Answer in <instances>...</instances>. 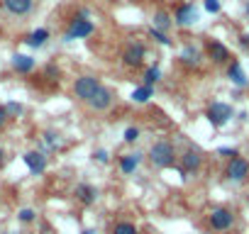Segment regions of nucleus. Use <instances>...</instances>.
Listing matches in <instances>:
<instances>
[{"instance_id": "nucleus-2", "label": "nucleus", "mask_w": 249, "mask_h": 234, "mask_svg": "<svg viewBox=\"0 0 249 234\" xmlns=\"http://www.w3.org/2000/svg\"><path fill=\"white\" fill-rule=\"evenodd\" d=\"M232 115H234V110H232V105H227V102H213V105L208 107V112H205L208 122H210L213 127H225V125L232 120Z\"/></svg>"}, {"instance_id": "nucleus-5", "label": "nucleus", "mask_w": 249, "mask_h": 234, "mask_svg": "<svg viewBox=\"0 0 249 234\" xmlns=\"http://www.w3.org/2000/svg\"><path fill=\"white\" fill-rule=\"evenodd\" d=\"M225 176H227L230 181H244V178L249 176V161L242 159V156L230 159V164H227V168H225Z\"/></svg>"}, {"instance_id": "nucleus-16", "label": "nucleus", "mask_w": 249, "mask_h": 234, "mask_svg": "<svg viewBox=\"0 0 249 234\" xmlns=\"http://www.w3.org/2000/svg\"><path fill=\"white\" fill-rule=\"evenodd\" d=\"M13 68H15L18 73H30V71L35 68V59L27 56V54H15V56H13Z\"/></svg>"}, {"instance_id": "nucleus-18", "label": "nucleus", "mask_w": 249, "mask_h": 234, "mask_svg": "<svg viewBox=\"0 0 249 234\" xmlns=\"http://www.w3.org/2000/svg\"><path fill=\"white\" fill-rule=\"evenodd\" d=\"M47 39H49V32L47 30H37V32H32V34H27V44L32 47V49H39V47H44L47 44Z\"/></svg>"}, {"instance_id": "nucleus-8", "label": "nucleus", "mask_w": 249, "mask_h": 234, "mask_svg": "<svg viewBox=\"0 0 249 234\" xmlns=\"http://www.w3.org/2000/svg\"><path fill=\"white\" fill-rule=\"evenodd\" d=\"M22 159H25L27 168H30L35 176H42V173L47 171V156H44L42 151H27Z\"/></svg>"}, {"instance_id": "nucleus-28", "label": "nucleus", "mask_w": 249, "mask_h": 234, "mask_svg": "<svg viewBox=\"0 0 249 234\" xmlns=\"http://www.w3.org/2000/svg\"><path fill=\"white\" fill-rule=\"evenodd\" d=\"M44 142H47V147L56 149V147H59V134H54V132H44Z\"/></svg>"}, {"instance_id": "nucleus-22", "label": "nucleus", "mask_w": 249, "mask_h": 234, "mask_svg": "<svg viewBox=\"0 0 249 234\" xmlns=\"http://www.w3.org/2000/svg\"><path fill=\"white\" fill-rule=\"evenodd\" d=\"M149 98H152V88H147V85L132 90V100H135V102H147Z\"/></svg>"}, {"instance_id": "nucleus-35", "label": "nucleus", "mask_w": 249, "mask_h": 234, "mask_svg": "<svg viewBox=\"0 0 249 234\" xmlns=\"http://www.w3.org/2000/svg\"><path fill=\"white\" fill-rule=\"evenodd\" d=\"M3 164H5V151L0 149V166H3Z\"/></svg>"}, {"instance_id": "nucleus-3", "label": "nucleus", "mask_w": 249, "mask_h": 234, "mask_svg": "<svg viewBox=\"0 0 249 234\" xmlns=\"http://www.w3.org/2000/svg\"><path fill=\"white\" fill-rule=\"evenodd\" d=\"M100 88V81L98 78H93V76H81V78H76V83H73V93H76V98L78 100H90L93 98V93Z\"/></svg>"}, {"instance_id": "nucleus-27", "label": "nucleus", "mask_w": 249, "mask_h": 234, "mask_svg": "<svg viewBox=\"0 0 249 234\" xmlns=\"http://www.w3.org/2000/svg\"><path fill=\"white\" fill-rule=\"evenodd\" d=\"M5 112H8V117L22 115V105H20V102H8V105H5Z\"/></svg>"}, {"instance_id": "nucleus-14", "label": "nucleus", "mask_w": 249, "mask_h": 234, "mask_svg": "<svg viewBox=\"0 0 249 234\" xmlns=\"http://www.w3.org/2000/svg\"><path fill=\"white\" fill-rule=\"evenodd\" d=\"M227 78L237 85V88H244L249 81H247V73H244V68H242V64L239 61H232L230 64V68H227Z\"/></svg>"}, {"instance_id": "nucleus-9", "label": "nucleus", "mask_w": 249, "mask_h": 234, "mask_svg": "<svg viewBox=\"0 0 249 234\" xmlns=\"http://www.w3.org/2000/svg\"><path fill=\"white\" fill-rule=\"evenodd\" d=\"M144 54H147V49H144V44H130L127 49H124V54H122V59H124V64L127 66H140L142 61H144Z\"/></svg>"}, {"instance_id": "nucleus-29", "label": "nucleus", "mask_w": 249, "mask_h": 234, "mask_svg": "<svg viewBox=\"0 0 249 234\" xmlns=\"http://www.w3.org/2000/svg\"><path fill=\"white\" fill-rule=\"evenodd\" d=\"M217 154H220V156H232V159H234V156H239V154H237V149H232V147H220V149H217Z\"/></svg>"}, {"instance_id": "nucleus-38", "label": "nucleus", "mask_w": 249, "mask_h": 234, "mask_svg": "<svg viewBox=\"0 0 249 234\" xmlns=\"http://www.w3.org/2000/svg\"><path fill=\"white\" fill-rule=\"evenodd\" d=\"M5 234H15V232H5Z\"/></svg>"}, {"instance_id": "nucleus-20", "label": "nucleus", "mask_w": 249, "mask_h": 234, "mask_svg": "<svg viewBox=\"0 0 249 234\" xmlns=\"http://www.w3.org/2000/svg\"><path fill=\"white\" fill-rule=\"evenodd\" d=\"M159 78H161V71H159V66H149V68H147V73H144V85H147V88H152V85H154Z\"/></svg>"}, {"instance_id": "nucleus-1", "label": "nucleus", "mask_w": 249, "mask_h": 234, "mask_svg": "<svg viewBox=\"0 0 249 234\" xmlns=\"http://www.w3.org/2000/svg\"><path fill=\"white\" fill-rule=\"evenodd\" d=\"M149 161H152V166H157V168H169V166H174V161H176L174 144H171V142H154L152 149H149Z\"/></svg>"}, {"instance_id": "nucleus-15", "label": "nucleus", "mask_w": 249, "mask_h": 234, "mask_svg": "<svg viewBox=\"0 0 249 234\" xmlns=\"http://www.w3.org/2000/svg\"><path fill=\"white\" fill-rule=\"evenodd\" d=\"M3 5L10 15H27L32 10V0H3Z\"/></svg>"}, {"instance_id": "nucleus-13", "label": "nucleus", "mask_w": 249, "mask_h": 234, "mask_svg": "<svg viewBox=\"0 0 249 234\" xmlns=\"http://www.w3.org/2000/svg\"><path fill=\"white\" fill-rule=\"evenodd\" d=\"M208 54H210V59H213L215 64H225V61L230 59L227 47H225L222 42H217V39H210V42H208Z\"/></svg>"}, {"instance_id": "nucleus-6", "label": "nucleus", "mask_w": 249, "mask_h": 234, "mask_svg": "<svg viewBox=\"0 0 249 234\" xmlns=\"http://www.w3.org/2000/svg\"><path fill=\"white\" fill-rule=\"evenodd\" d=\"M232 222H234V215L227 207H217V210L210 212V227L215 232H227L232 227Z\"/></svg>"}, {"instance_id": "nucleus-30", "label": "nucleus", "mask_w": 249, "mask_h": 234, "mask_svg": "<svg viewBox=\"0 0 249 234\" xmlns=\"http://www.w3.org/2000/svg\"><path fill=\"white\" fill-rule=\"evenodd\" d=\"M20 219H22V222H32V219H35V210H30V207L20 210Z\"/></svg>"}, {"instance_id": "nucleus-36", "label": "nucleus", "mask_w": 249, "mask_h": 234, "mask_svg": "<svg viewBox=\"0 0 249 234\" xmlns=\"http://www.w3.org/2000/svg\"><path fill=\"white\" fill-rule=\"evenodd\" d=\"M244 13H247V15H249V0H247V5H244Z\"/></svg>"}, {"instance_id": "nucleus-23", "label": "nucleus", "mask_w": 249, "mask_h": 234, "mask_svg": "<svg viewBox=\"0 0 249 234\" xmlns=\"http://www.w3.org/2000/svg\"><path fill=\"white\" fill-rule=\"evenodd\" d=\"M169 27H171L169 15H166V13H157V15H154V30L161 32V30H169Z\"/></svg>"}, {"instance_id": "nucleus-4", "label": "nucleus", "mask_w": 249, "mask_h": 234, "mask_svg": "<svg viewBox=\"0 0 249 234\" xmlns=\"http://www.w3.org/2000/svg\"><path fill=\"white\" fill-rule=\"evenodd\" d=\"M93 30H95V25H93L90 20H83V17H76V20L71 22V27H69V32L64 34V42H73V39H83V37H88V34H93Z\"/></svg>"}, {"instance_id": "nucleus-33", "label": "nucleus", "mask_w": 249, "mask_h": 234, "mask_svg": "<svg viewBox=\"0 0 249 234\" xmlns=\"http://www.w3.org/2000/svg\"><path fill=\"white\" fill-rule=\"evenodd\" d=\"M239 44H242L244 49H249V32H247V34H239Z\"/></svg>"}, {"instance_id": "nucleus-34", "label": "nucleus", "mask_w": 249, "mask_h": 234, "mask_svg": "<svg viewBox=\"0 0 249 234\" xmlns=\"http://www.w3.org/2000/svg\"><path fill=\"white\" fill-rule=\"evenodd\" d=\"M47 76H59V68H54V66H47Z\"/></svg>"}, {"instance_id": "nucleus-24", "label": "nucleus", "mask_w": 249, "mask_h": 234, "mask_svg": "<svg viewBox=\"0 0 249 234\" xmlns=\"http://www.w3.org/2000/svg\"><path fill=\"white\" fill-rule=\"evenodd\" d=\"M203 8H205V13H210V15H217V13L222 10L220 0H203Z\"/></svg>"}, {"instance_id": "nucleus-10", "label": "nucleus", "mask_w": 249, "mask_h": 234, "mask_svg": "<svg viewBox=\"0 0 249 234\" xmlns=\"http://www.w3.org/2000/svg\"><path fill=\"white\" fill-rule=\"evenodd\" d=\"M110 102H112V93H110L107 88H103V85H100V88L93 93V98L88 100V105H90L93 110H107Z\"/></svg>"}, {"instance_id": "nucleus-17", "label": "nucleus", "mask_w": 249, "mask_h": 234, "mask_svg": "<svg viewBox=\"0 0 249 234\" xmlns=\"http://www.w3.org/2000/svg\"><path fill=\"white\" fill-rule=\"evenodd\" d=\"M140 161H142V154H127V156H122V159H120L122 173H132V171L140 166Z\"/></svg>"}, {"instance_id": "nucleus-19", "label": "nucleus", "mask_w": 249, "mask_h": 234, "mask_svg": "<svg viewBox=\"0 0 249 234\" xmlns=\"http://www.w3.org/2000/svg\"><path fill=\"white\" fill-rule=\"evenodd\" d=\"M181 61L186 64V66H198V61H200V51L196 49V47H183V51H181Z\"/></svg>"}, {"instance_id": "nucleus-32", "label": "nucleus", "mask_w": 249, "mask_h": 234, "mask_svg": "<svg viewBox=\"0 0 249 234\" xmlns=\"http://www.w3.org/2000/svg\"><path fill=\"white\" fill-rule=\"evenodd\" d=\"M93 159H98L100 164H107V151H105V149H98V151L93 154Z\"/></svg>"}, {"instance_id": "nucleus-26", "label": "nucleus", "mask_w": 249, "mask_h": 234, "mask_svg": "<svg viewBox=\"0 0 249 234\" xmlns=\"http://www.w3.org/2000/svg\"><path fill=\"white\" fill-rule=\"evenodd\" d=\"M140 139V130L137 127H127V130H124V142H127V144H135Z\"/></svg>"}, {"instance_id": "nucleus-21", "label": "nucleus", "mask_w": 249, "mask_h": 234, "mask_svg": "<svg viewBox=\"0 0 249 234\" xmlns=\"http://www.w3.org/2000/svg\"><path fill=\"white\" fill-rule=\"evenodd\" d=\"M112 234H140V232H137V227L132 222H117L112 227Z\"/></svg>"}, {"instance_id": "nucleus-37", "label": "nucleus", "mask_w": 249, "mask_h": 234, "mask_svg": "<svg viewBox=\"0 0 249 234\" xmlns=\"http://www.w3.org/2000/svg\"><path fill=\"white\" fill-rule=\"evenodd\" d=\"M83 234H95V229H86V232H83Z\"/></svg>"}, {"instance_id": "nucleus-31", "label": "nucleus", "mask_w": 249, "mask_h": 234, "mask_svg": "<svg viewBox=\"0 0 249 234\" xmlns=\"http://www.w3.org/2000/svg\"><path fill=\"white\" fill-rule=\"evenodd\" d=\"M8 120H10V117H8V112H5V105H0V130L8 125Z\"/></svg>"}, {"instance_id": "nucleus-7", "label": "nucleus", "mask_w": 249, "mask_h": 234, "mask_svg": "<svg viewBox=\"0 0 249 234\" xmlns=\"http://www.w3.org/2000/svg\"><path fill=\"white\" fill-rule=\"evenodd\" d=\"M198 17H200V13H198V8H196L193 3H183V5H178V10H176V22H178L181 27L196 25Z\"/></svg>"}, {"instance_id": "nucleus-25", "label": "nucleus", "mask_w": 249, "mask_h": 234, "mask_svg": "<svg viewBox=\"0 0 249 234\" xmlns=\"http://www.w3.org/2000/svg\"><path fill=\"white\" fill-rule=\"evenodd\" d=\"M149 37H152V39H157V42H159V44H164V47H171V39H169V37H166L164 32L154 30V27L149 30Z\"/></svg>"}, {"instance_id": "nucleus-12", "label": "nucleus", "mask_w": 249, "mask_h": 234, "mask_svg": "<svg viewBox=\"0 0 249 234\" xmlns=\"http://www.w3.org/2000/svg\"><path fill=\"white\" fill-rule=\"evenodd\" d=\"M73 195H76V200H81L83 205H93L95 198H98V190H95V185H90V183H78L76 190H73Z\"/></svg>"}, {"instance_id": "nucleus-11", "label": "nucleus", "mask_w": 249, "mask_h": 234, "mask_svg": "<svg viewBox=\"0 0 249 234\" xmlns=\"http://www.w3.org/2000/svg\"><path fill=\"white\" fill-rule=\"evenodd\" d=\"M200 164H203V156H200V151H196V149H188V151L181 156V171H183V173L198 171Z\"/></svg>"}]
</instances>
